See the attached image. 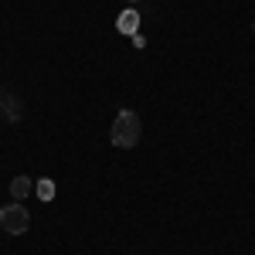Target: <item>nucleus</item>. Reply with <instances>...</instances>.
<instances>
[{
    "instance_id": "1",
    "label": "nucleus",
    "mask_w": 255,
    "mask_h": 255,
    "mask_svg": "<svg viewBox=\"0 0 255 255\" xmlns=\"http://www.w3.org/2000/svg\"><path fill=\"white\" fill-rule=\"evenodd\" d=\"M139 136H143L139 116L133 113V109H123V113L116 116V123H113V129H109V143L119 146V150H133V146L139 143Z\"/></svg>"
},
{
    "instance_id": "4",
    "label": "nucleus",
    "mask_w": 255,
    "mask_h": 255,
    "mask_svg": "<svg viewBox=\"0 0 255 255\" xmlns=\"http://www.w3.org/2000/svg\"><path fill=\"white\" fill-rule=\"evenodd\" d=\"M31 191H34V180H31V177L20 174V177H14V180H10V197H14V201H24Z\"/></svg>"
},
{
    "instance_id": "2",
    "label": "nucleus",
    "mask_w": 255,
    "mask_h": 255,
    "mask_svg": "<svg viewBox=\"0 0 255 255\" xmlns=\"http://www.w3.org/2000/svg\"><path fill=\"white\" fill-rule=\"evenodd\" d=\"M27 225H31V211H27L20 201L7 204V208H0V228H3L7 235H24Z\"/></svg>"
},
{
    "instance_id": "5",
    "label": "nucleus",
    "mask_w": 255,
    "mask_h": 255,
    "mask_svg": "<svg viewBox=\"0 0 255 255\" xmlns=\"http://www.w3.org/2000/svg\"><path fill=\"white\" fill-rule=\"evenodd\" d=\"M136 24H139V17L133 14V10H126V14L119 17V31H126V34H133V31H136Z\"/></svg>"
},
{
    "instance_id": "7",
    "label": "nucleus",
    "mask_w": 255,
    "mask_h": 255,
    "mask_svg": "<svg viewBox=\"0 0 255 255\" xmlns=\"http://www.w3.org/2000/svg\"><path fill=\"white\" fill-rule=\"evenodd\" d=\"M126 3H139V0H126Z\"/></svg>"
},
{
    "instance_id": "3",
    "label": "nucleus",
    "mask_w": 255,
    "mask_h": 255,
    "mask_svg": "<svg viewBox=\"0 0 255 255\" xmlns=\"http://www.w3.org/2000/svg\"><path fill=\"white\" fill-rule=\"evenodd\" d=\"M0 106H3V113H7V119H10V123H17V119L24 116V109H20L17 96H14L10 89H0Z\"/></svg>"
},
{
    "instance_id": "6",
    "label": "nucleus",
    "mask_w": 255,
    "mask_h": 255,
    "mask_svg": "<svg viewBox=\"0 0 255 255\" xmlns=\"http://www.w3.org/2000/svg\"><path fill=\"white\" fill-rule=\"evenodd\" d=\"M34 184H38V197L41 201H51V197H55V180L44 177V180H34Z\"/></svg>"
},
{
    "instance_id": "8",
    "label": "nucleus",
    "mask_w": 255,
    "mask_h": 255,
    "mask_svg": "<svg viewBox=\"0 0 255 255\" xmlns=\"http://www.w3.org/2000/svg\"><path fill=\"white\" fill-rule=\"evenodd\" d=\"M252 34H255V24H252Z\"/></svg>"
}]
</instances>
